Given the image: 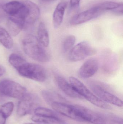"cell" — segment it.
Masks as SVG:
<instances>
[{"mask_svg":"<svg viewBox=\"0 0 123 124\" xmlns=\"http://www.w3.org/2000/svg\"><path fill=\"white\" fill-rule=\"evenodd\" d=\"M9 62L22 76L39 82H43L47 79V71L43 66L28 62L16 54L9 56Z\"/></svg>","mask_w":123,"mask_h":124,"instance_id":"6da1fadb","label":"cell"},{"mask_svg":"<svg viewBox=\"0 0 123 124\" xmlns=\"http://www.w3.org/2000/svg\"><path fill=\"white\" fill-rule=\"evenodd\" d=\"M23 49L26 54L32 59L42 62H48L50 56L36 36L26 35L22 40Z\"/></svg>","mask_w":123,"mask_h":124,"instance_id":"7a4b0ae2","label":"cell"},{"mask_svg":"<svg viewBox=\"0 0 123 124\" xmlns=\"http://www.w3.org/2000/svg\"><path fill=\"white\" fill-rule=\"evenodd\" d=\"M69 80L76 92L82 98L97 107L108 110L111 109L112 108L110 105L97 97L78 79L71 76L69 78Z\"/></svg>","mask_w":123,"mask_h":124,"instance_id":"3957f363","label":"cell"},{"mask_svg":"<svg viewBox=\"0 0 123 124\" xmlns=\"http://www.w3.org/2000/svg\"><path fill=\"white\" fill-rule=\"evenodd\" d=\"M87 83L93 93L100 100L107 103L118 107H123V101L110 92L107 85L96 81H89Z\"/></svg>","mask_w":123,"mask_h":124,"instance_id":"277c9868","label":"cell"},{"mask_svg":"<svg viewBox=\"0 0 123 124\" xmlns=\"http://www.w3.org/2000/svg\"><path fill=\"white\" fill-rule=\"evenodd\" d=\"M28 93L25 87L17 82L5 79L0 82V94L7 97L22 99Z\"/></svg>","mask_w":123,"mask_h":124,"instance_id":"5b68a950","label":"cell"},{"mask_svg":"<svg viewBox=\"0 0 123 124\" xmlns=\"http://www.w3.org/2000/svg\"><path fill=\"white\" fill-rule=\"evenodd\" d=\"M96 53V49L89 42L82 41L74 46L69 51V59L71 62H79Z\"/></svg>","mask_w":123,"mask_h":124,"instance_id":"8992f818","label":"cell"},{"mask_svg":"<svg viewBox=\"0 0 123 124\" xmlns=\"http://www.w3.org/2000/svg\"><path fill=\"white\" fill-rule=\"evenodd\" d=\"M74 106L79 121L87 122L95 124L105 123V119L101 114L81 106Z\"/></svg>","mask_w":123,"mask_h":124,"instance_id":"52a82bcc","label":"cell"},{"mask_svg":"<svg viewBox=\"0 0 123 124\" xmlns=\"http://www.w3.org/2000/svg\"><path fill=\"white\" fill-rule=\"evenodd\" d=\"M24 4V18L25 23L32 24L38 19L40 16L39 8L35 3L29 0L21 1Z\"/></svg>","mask_w":123,"mask_h":124,"instance_id":"ba28073f","label":"cell"},{"mask_svg":"<svg viewBox=\"0 0 123 124\" xmlns=\"http://www.w3.org/2000/svg\"><path fill=\"white\" fill-rule=\"evenodd\" d=\"M102 13L94 6L74 16L70 20V24L71 25L81 24L97 18Z\"/></svg>","mask_w":123,"mask_h":124,"instance_id":"9c48e42d","label":"cell"},{"mask_svg":"<svg viewBox=\"0 0 123 124\" xmlns=\"http://www.w3.org/2000/svg\"><path fill=\"white\" fill-rule=\"evenodd\" d=\"M38 102V100L37 97L27 93L24 97L21 99L18 103L17 113L21 116L29 114L34 110Z\"/></svg>","mask_w":123,"mask_h":124,"instance_id":"30bf717a","label":"cell"},{"mask_svg":"<svg viewBox=\"0 0 123 124\" xmlns=\"http://www.w3.org/2000/svg\"><path fill=\"white\" fill-rule=\"evenodd\" d=\"M54 78L58 87L66 95L73 98H82L76 92L70 82H69L62 75L57 73H55Z\"/></svg>","mask_w":123,"mask_h":124,"instance_id":"8fae6325","label":"cell"},{"mask_svg":"<svg viewBox=\"0 0 123 124\" xmlns=\"http://www.w3.org/2000/svg\"><path fill=\"white\" fill-rule=\"evenodd\" d=\"M99 67V62L97 60L93 59L88 60L80 67L79 75L82 78H88L97 73Z\"/></svg>","mask_w":123,"mask_h":124,"instance_id":"7c38bea8","label":"cell"},{"mask_svg":"<svg viewBox=\"0 0 123 124\" xmlns=\"http://www.w3.org/2000/svg\"><path fill=\"white\" fill-rule=\"evenodd\" d=\"M51 106L58 113L78 121L74 105H68L61 102H54Z\"/></svg>","mask_w":123,"mask_h":124,"instance_id":"4fadbf2b","label":"cell"},{"mask_svg":"<svg viewBox=\"0 0 123 124\" xmlns=\"http://www.w3.org/2000/svg\"><path fill=\"white\" fill-rule=\"evenodd\" d=\"M24 5L22 1H13L6 2L1 8L6 13L10 16H15L19 15L24 8Z\"/></svg>","mask_w":123,"mask_h":124,"instance_id":"5bb4252c","label":"cell"},{"mask_svg":"<svg viewBox=\"0 0 123 124\" xmlns=\"http://www.w3.org/2000/svg\"><path fill=\"white\" fill-rule=\"evenodd\" d=\"M25 24L24 20L17 16H10L7 20L8 29L11 34L13 36H16L20 32Z\"/></svg>","mask_w":123,"mask_h":124,"instance_id":"9a60e30c","label":"cell"},{"mask_svg":"<svg viewBox=\"0 0 123 124\" xmlns=\"http://www.w3.org/2000/svg\"><path fill=\"white\" fill-rule=\"evenodd\" d=\"M67 6V3L63 2L59 3L56 6L53 15V23L56 29L58 28L61 25Z\"/></svg>","mask_w":123,"mask_h":124,"instance_id":"2e32d148","label":"cell"},{"mask_svg":"<svg viewBox=\"0 0 123 124\" xmlns=\"http://www.w3.org/2000/svg\"><path fill=\"white\" fill-rule=\"evenodd\" d=\"M38 39L44 47H48L50 43L49 33L45 25L43 23L39 24L37 31Z\"/></svg>","mask_w":123,"mask_h":124,"instance_id":"e0dca14e","label":"cell"},{"mask_svg":"<svg viewBox=\"0 0 123 124\" xmlns=\"http://www.w3.org/2000/svg\"><path fill=\"white\" fill-rule=\"evenodd\" d=\"M35 115L58 120L62 122V120L58 114L53 111L43 107H38L34 110Z\"/></svg>","mask_w":123,"mask_h":124,"instance_id":"ac0fdd59","label":"cell"},{"mask_svg":"<svg viewBox=\"0 0 123 124\" xmlns=\"http://www.w3.org/2000/svg\"><path fill=\"white\" fill-rule=\"evenodd\" d=\"M0 43L6 48L13 47V42L9 33L4 28L0 27Z\"/></svg>","mask_w":123,"mask_h":124,"instance_id":"d6986e66","label":"cell"},{"mask_svg":"<svg viewBox=\"0 0 123 124\" xmlns=\"http://www.w3.org/2000/svg\"><path fill=\"white\" fill-rule=\"evenodd\" d=\"M42 95L45 102L50 105L54 102H60V101L64 100V98L58 94L48 90L43 91Z\"/></svg>","mask_w":123,"mask_h":124,"instance_id":"ffe728a7","label":"cell"},{"mask_svg":"<svg viewBox=\"0 0 123 124\" xmlns=\"http://www.w3.org/2000/svg\"><path fill=\"white\" fill-rule=\"evenodd\" d=\"M121 3H118L113 1H105L98 4L94 6L100 11L103 12L108 10H113L117 8Z\"/></svg>","mask_w":123,"mask_h":124,"instance_id":"44dd1931","label":"cell"},{"mask_svg":"<svg viewBox=\"0 0 123 124\" xmlns=\"http://www.w3.org/2000/svg\"><path fill=\"white\" fill-rule=\"evenodd\" d=\"M32 120L39 124H60L61 122L53 119L35 116L32 118Z\"/></svg>","mask_w":123,"mask_h":124,"instance_id":"7402d4cb","label":"cell"},{"mask_svg":"<svg viewBox=\"0 0 123 124\" xmlns=\"http://www.w3.org/2000/svg\"><path fill=\"white\" fill-rule=\"evenodd\" d=\"M76 41V38L74 35H69L65 39L63 45V49L64 52L70 51L73 47Z\"/></svg>","mask_w":123,"mask_h":124,"instance_id":"603a6c76","label":"cell"},{"mask_svg":"<svg viewBox=\"0 0 123 124\" xmlns=\"http://www.w3.org/2000/svg\"><path fill=\"white\" fill-rule=\"evenodd\" d=\"M14 105L12 102H8L1 106L0 111L6 118L11 114L13 110Z\"/></svg>","mask_w":123,"mask_h":124,"instance_id":"cb8c5ba5","label":"cell"},{"mask_svg":"<svg viewBox=\"0 0 123 124\" xmlns=\"http://www.w3.org/2000/svg\"><path fill=\"white\" fill-rule=\"evenodd\" d=\"M80 1L81 0H70L69 4V14H72L77 11L79 8Z\"/></svg>","mask_w":123,"mask_h":124,"instance_id":"d4e9b609","label":"cell"},{"mask_svg":"<svg viewBox=\"0 0 123 124\" xmlns=\"http://www.w3.org/2000/svg\"><path fill=\"white\" fill-rule=\"evenodd\" d=\"M123 3H121L120 5L115 9L113 10V11L116 14H123Z\"/></svg>","mask_w":123,"mask_h":124,"instance_id":"484cf974","label":"cell"},{"mask_svg":"<svg viewBox=\"0 0 123 124\" xmlns=\"http://www.w3.org/2000/svg\"><path fill=\"white\" fill-rule=\"evenodd\" d=\"M112 119L113 121L114 122H116L117 123H119L120 124H123V119H121L120 118L118 117H115L113 116L112 117Z\"/></svg>","mask_w":123,"mask_h":124,"instance_id":"4316f807","label":"cell"},{"mask_svg":"<svg viewBox=\"0 0 123 124\" xmlns=\"http://www.w3.org/2000/svg\"><path fill=\"white\" fill-rule=\"evenodd\" d=\"M6 118L0 111V124H5Z\"/></svg>","mask_w":123,"mask_h":124,"instance_id":"83f0119b","label":"cell"},{"mask_svg":"<svg viewBox=\"0 0 123 124\" xmlns=\"http://www.w3.org/2000/svg\"><path fill=\"white\" fill-rule=\"evenodd\" d=\"M6 72V69L5 68L0 65V76H3Z\"/></svg>","mask_w":123,"mask_h":124,"instance_id":"f1b7e54d","label":"cell"},{"mask_svg":"<svg viewBox=\"0 0 123 124\" xmlns=\"http://www.w3.org/2000/svg\"><path fill=\"white\" fill-rule=\"evenodd\" d=\"M4 18L3 14L1 10L0 9V22L2 21Z\"/></svg>","mask_w":123,"mask_h":124,"instance_id":"f546056e","label":"cell"},{"mask_svg":"<svg viewBox=\"0 0 123 124\" xmlns=\"http://www.w3.org/2000/svg\"><path fill=\"white\" fill-rule=\"evenodd\" d=\"M42 1L44 2H50V1H53L55 0H41Z\"/></svg>","mask_w":123,"mask_h":124,"instance_id":"4dcf8cb0","label":"cell"},{"mask_svg":"<svg viewBox=\"0 0 123 124\" xmlns=\"http://www.w3.org/2000/svg\"><path fill=\"white\" fill-rule=\"evenodd\" d=\"M33 124V123H26V124Z\"/></svg>","mask_w":123,"mask_h":124,"instance_id":"1f68e13d","label":"cell"}]
</instances>
